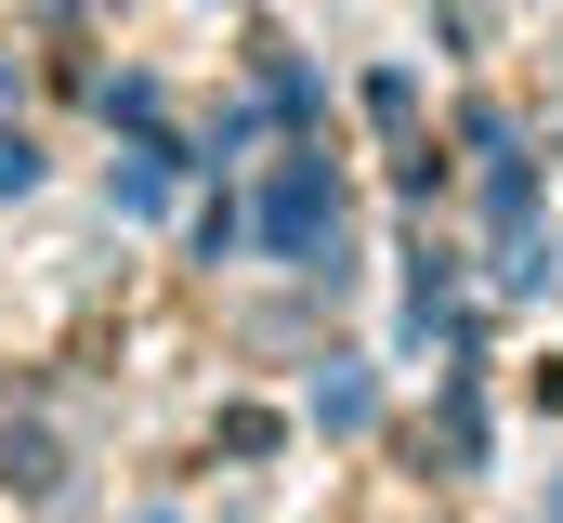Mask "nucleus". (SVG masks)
<instances>
[{"instance_id":"nucleus-1","label":"nucleus","mask_w":563,"mask_h":523,"mask_svg":"<svg viewBox=\"0 0 563 523\" xmlns=\"http://www.w3.org/2000/svg\"><path fill=\"white\" fill-rule=\"evenodd\" d=\"M263 236H276L288 262H314L328 236H341V183H328V157H288L276 197H263Z\"/></svg>"},{"instance_id":"nucleus-2","label":"nucleus","mask_w":563,"mask_h":523,"mask_svg":"<svg viewBox=\"0 0 563 523\" xmlns=\"http://www.w3.org/2000/svg\"><path fill=\"white\" fill-rule=\"evenodd\" d=\"M170 170H184V157H170V144H144L132 170H119V210H157V197H170Z\"/></svg>"},{"instance_id":"nucleus-3","label":"nucleus","mask_w":563,"mask_h":523,"mask_svg":"<svg viewBox=\"0 0 563 523\" xmlns=\"http://www.w3.org/2000/svg\"><path fill=\"white\" fill-rule=\"evenodd\" d=\"M314 405H328V432H354V419H367V405H380V392H367V367H341V380L314 392Z\"/></svg>"},{"instance_id":"nucleus-4","label":"nucleus","mask_w":563,"mask_h":523,"mask_svg":"<svg viewBox=\"0 0 563 523\" xmlns=\"http://www.w3.org/2000/svg\"><path fill=\"white\" fill-rule=\"evenodd\" d=\"M26 183H40V144H26V131H0V197H26Z\"/></svg>"},{"instance_id":"nucleus-5","label":"nucleus","mask_w":563,"mask_h":523,"mask_svg":"<svg viewBox=\"0 0 563 523\" xmlns=\"http://www.w3.org/2000/svg\"><path fill=\"white\" fill-rule=\"evenodd\" d=\"M551 523H563V471H551Z\"/></svg>"},{"instance_id":"nucleus-6","label":"nucleus","mask_w":563,"mask_h":523,"mask_svg":"<svg viewBox=\"0 0 563 523\" xmlns=\"http://www.w3.org/2000/svg\"><path fill=\"white\" fill-rule=\"evenodd\" d=\"M144 523H170V511H144Z\"/></svg>"}]
</instances>
